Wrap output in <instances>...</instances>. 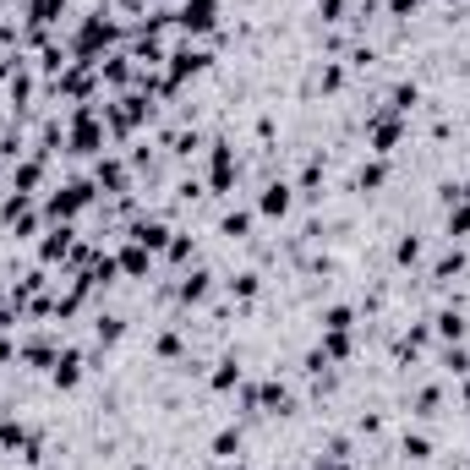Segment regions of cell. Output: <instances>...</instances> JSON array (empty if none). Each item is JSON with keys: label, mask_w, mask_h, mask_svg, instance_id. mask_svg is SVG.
<instances>
[{"label": "cell", "mask_w": 470, "mask_h": 470, "mask_svg": "<svg viewBox=\"0 0 470 470\" xmlns=\"http://www.w3.org/2000/svg\"><path fill=\"white\" fill-rule=\"evenodd\" d=\"M214 11H219L214 0H186V11H181V22H186L192 33H208V28H214Z\"/></svg>", "instance_id": "cell-1"}, {"label": "cell", "mask_w": 470, "mask_h": 470, "mask_svg": "<svg viewBox=\"0 0 470 470\" xmlns=\"http://www.w3.org/2000/svg\"><path fill=\"white\" fill-rule=\"evenodd\" d=\"M290 208V186H268V197H263V214H285Z\"/></svg>", "instance_id": "cell-2"}, {"label": "cell", "mask_w": 470, "mask_h": 470, "mask_svg": "<svg viewBox=\"0 0 470 470\" xmlns=\"http://www.w3.org/2000/svg\"><path fill=\"white\" fill-rule=\"evenodd\" d=\"M181 296H186V301H203V296H208V274H186Z\"/></svg>", "instance_id": "cell-3"}, {"label": "cell", "mask_w": 470, "mask_h": 470, "mask_svg": "<svg viewBox=\"0 0 470 470\" xmlns=\"http://www.w3.org/2000/svg\"><path fill=\"white\" fill-rule=\"evenodd\" d=\"M137 241H143V246H164V225L143 219V225H137Z\"/></svg>", "instance_id": "cell-4"}, {"label": "cell", "mask_w": 470, "mask_h": 470, "mask_svg": "<svg viewBox=\"0 0 470 470\" xmlns=\"http://www.w3.org/2000/svg\"><path fill=\"white\" fill-rule=\"evenodd\" d=\"M66 246H72V230H55L44 241V257H66Z\"/></svg>", "instance_id": "cell-5"}, {"label": "cell", "mask_w": 470, "mask_h": 470, "mask_svg": "<svg viewBox=\"0 0 470 470\" xmlns=\"http://www.w3.org/2000/svg\"><path fill=\"white\" fill-rule=\"evenodd\" d=\"M405 454H410V460H427L432 449H427V438H405Z\"/></svg>", "instance_id": "cell-6"}]
</instances>
